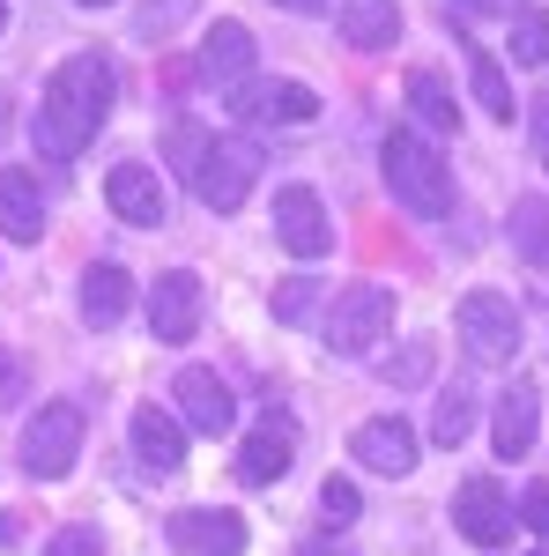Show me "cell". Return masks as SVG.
Wrapping results in <instances>:
<instances>
[{
    "label": "cell",
    "instance_id": "6da1fadb",
    "mask_svg": "<svg viewBox=\"0 0 549 556\" xmlns=\"http://www.w3.org/2000/svg\"><path fill=\"white\" fill-rule=\"evenodd\" d=\"M112 104H120V75H112V60H97V52H75V60H60L52 67V83H45V104H38V156L52 164H75L97 127L112 119Z\"/></svg>",
    "mask_w": 549,
    "mask_h": 556
},
{
    "label": "cell",
    "instance_id": "7a4b0ae2",
    "mask_svg": "<svg viewBox=\"0 0 549 556\" xmlns=\"http://www.w3.org/2000/svg\"><path fill=\"white\" fill-rule=\"evenodd\" d=\"M379 172H386V186H394V201L409 215H453V164L431 149V134H416V127H394L379 141Z\"/></svg>",
    "mask_w": 549,
    "mask_h": 556
},
{
    "label": "cell",
    "instance_id": "3957f363",
    "mask_svg": "<svg viewBox=\"0 0 549 556\" xmlns=\"http://www.w3.org/2000/svg\"><path fill=\"white\" fill-rule=\"evenodd\" d=\"M260 178V149L246 141V134H209L201 141V156H194V201L215 215L246 208V193H253Z\"/></svg>",
    "mask_w": 549,
    "mask_h": 556
},
{
    "label": "cell",
    "instance_id": "277c9868",
    "mask_svg": "<svg viewBox=\"0 0 549 556\" xmlns=\"http://www.w3.org/2000/svg\"><path fill=\"white\" fill-rule=\"evenodd\" d=\"M386 334H394V290L386 282H349L335 298V312H327V349L341 364H364Z\"/></svg>",
    "mask_w": 549,
    "mask_h": 556
},
{
    "label": "cell",
    "instance_id": "5b68a950",
    "mask_svg": "<svg viewBox=\"0 0 549 556\" xmlns=\"http://www.w3.org/2000/svg\"><path fill=\"white\" fill-rule=\"evenodd\" d=\"M83 408L75 401H45L38 416L23 424V468H30V482H60V475H75V460H83Z\"/></svg>",
    "mask_w": 549,
    "mask_h": 556
},
{
    "label": "cell",
    "instance_id": "8992f818",
    "mask_svg": "<svg viewBox=\"0 0 549 556\" xmlns=\"http://www.w3.org/2000/svg\"><path fill=\"white\" fill-rule=\"evenodd\" d=\"M453 334H461V349L475 364H512L520 356V312L498 290H467L461 312H453Z\"/></svg>",
    "mask_w": 549,
    "mask_h": 556
},
{
    "label": "cell",
    "instance_id": "52a82bcc",
    "mask_svg": "<svg viewBox=\"0 0 549 556\" xmlns=\"http://www.w3.org/2000/svg\"><path fill=\"white\" fill-rule=\"evenodd\" d=\"M201 275L194 267H164L157 282H149V334L157 342H194L201 334Z\"/></svg>",
    "mask_w": 549,
    "mask_h": 556
},
{
    "label": "cell",
    "instance_id": "ba28073f",
    "mask_svg": "<svg viewBox=\"0 0 549 556\" xmlns=\"http://www.w3.org/2000/svg\"><path fill=\"white\" fill-rule=\"evenodd\" d=\"M275 238H283V253H297V260H327L335 253L327 201H320L312 186H283V193H275Z\"/></svg>",
    "mask_w": 549,
    "mask_h": 556
},
{
    "label": "cell",
    "instance_id": "9c48e42d",
    "mask_svg": "<svg viewBox=\"0 0 549 556\" xmlns=\"http://www.w3.org/2000/svg\"><path fill=\"white\" fill-rule=\"evenodd\" d=\"M171 401H178V424L201 430V438H223V430L238 424V393L215 379L209 364H186V371L171 379Z\"/></svg>",
    "mask_w": 549,
    "mask_h": 556
},
{
    "label": "cell",
    "instance_id": "30bf717a",
    "mask_svg": "<svg viewBox=\"0 0 549 556\" xmlns=\"http://www.w3.org/2000/svg\"><path fill=\"white\" fill-rule=\"evenodd\" d=\"M453 527H461L475 549H498L512 534V505H506V482L498 475H467L453 490Z\"/></svg>",
    "mask_w": 549,
    "mask_h": 556
},
{
    "label": "cell",
    "instance_id": "8fae6325",
    "mask_svg": "<svg viewBox=\"0 0 549 556\" xmlns=\"http://www.w3.org/2000/svg\"><path fill=\"white\" fill-rule=\"evenodd\" d=\"M230 112L260 119V127H304V119H320V89L312 83H238Z\"/></svg>",
    "mask_w": 549,
    "mask_h": 556
},
{
    "label": "cell",
    "instance_id": "7c38bea8",
    "mask_svg": "<svg viewBox=\"0 0 549 556\" xmlns=\"http://www.w3.org/2000/svg\"><path fill=\"white\" fill-rule=\"evenodd\" d=\"M164 534H171V549H186V556H238L246 549V519L223 513V505H186V513L164 519Z\"/></svg>",
    "mask_w": 549,
    "mask_h": 556
},
{
    "label": "cell",
    "instance_id": "4fadbf2b",
    "mask_svg": "<svg viewBox=\"0 0 549 556\" xmlns=\"http://www.w3.org/2000/svg\"><path fill=\"white\" fill-rule=\"evenodd\" d=\"M104 201H112V215L120 223H134V230H157L164 223V178L149 172V164H112V178H104Z\"/></svg>",
    "mask_w": 549,
    "mask_h": 556
},
{
    "label": "cell",
    "instance_id": "5bb4252c",
    "mask_svg": "<svg viewBox=\"0 0 549 556\" xmlns=\"http://www.w3.org/2000/svg\"><path fill=\"white\" fill-rule=\"evenodd\" d=\"M349 453H357L372 475H394V482H401V475L416 468V430L401 424V416H372V424H357Z\"/></svg>",
    "mask_w": 549,
    "mask_h": 556
},
{
    "label": "cell",
    "instance_id": "9a60e30c",
    "mask_svg": "<svg viewBox=\"0 0 549 556\" xmlns=\"http://www.w3.org/2000/svg\"><path fill=\"white\" fill-rule=\"evenodd\" d=\"M297 460V424L290 416H267V424L246 438V453H238V482H253V490H267V482H283Z\"/></svg>",
    "mask_w": 549,
    "mask_h": 556
},
{
    "label": "cell",
    "instance_id": "2e32d148",
    "mask_svg": "<svg viewBox=\"0 0 549 556\" xmlns=\"http://www.w3.org/2000/svg\"><path fill=\"white\" fill-rule=\"evenodd\" d=\"M201 75H209L215 89H238V83H253V30L246 23H209V38H201V60H194Z\"/></svg>",
    "mask_w": 549,
    "mask_h": 556
},
{
    "label": "cell",
    "instance_id": "e0dca14e",
    "mask_svg": "<svg viewBox=\"0 0 549 556\" xmlns=\"http://www.w3.org/2000/svg\"><path fill=\"white\" fill-rule=\"evenodd\" d=\"M134 453H141V468L149 475H171V468H186V424L171 416V408H134Z\"/></svg>",
    "mask_w": 549,
    "mask_h": 556
},
{
    "label": "cell",
    "instance_id": "ac0fdd59",
    "mask_svg": "<svg viewBox=\"0 0 549 556\" xmlns=\"http://www.w3.org/2000/svg\"><path fill=\"white\" fill-rule=\"evenodd\" d=\"M0 230H8L15 245H38V238H45L38 178H30V172H15V164H0Z\"/></svg>",
    "mask_w": 549,
    "mask_h": 556
},
{
    "label": "cell",
    "instance_id": "d6986e66",
    "mask_svg": "<svg viewBox=\"0 0 549 556\" xmlns=\"http://www.w3.org/2000/svg\"><path fill=\"white\" fill-rule=\"evenodd\" d=\"M535 424H542V393H535V386H506V393H498V424H490L498 453H506V460H527V453H535Z\"/></svg>",
    "mask_w": 549,
    "mask_h": 556
},
{
    "label": "cell",
    "instance_id": "ffe728a7",
    "mask_svg": "<svg viewBox=\"0 0 549 556\" xmlns=\"http://www.w3.org/2000/svg\"><path fill=\"white\" fill-rule=\"evenodd\" d=\"M335 23H341V45H357V52H386L401 38V8L394 0H341Z\"/></svg>",
    "mask_w": 549,
    "mask_h": 556
},
{
    "label": "cell",
    "instance_id": "44dd1931",
    "mask_svg": "<svg viewBox=\"0 0 549 556\" xmlns=\"http://www.w3.org/2000/svg\"><path fill=\"white\" fill-rule=\"evenodd\" d=\"M127 298H134V282H127V267H120V260H97V267L83 275V319L97 327V334L127 319Z\"/></svg>",
    "mask_w": 549,
    "mask_h": 556
},
{
    "label": "cell",
    "instance_id": "7402d4cb",
    "mask_svg": "<svg viewBox=\"0 0 549 556\" xmlns=\"http://www.w3.org/2000/svg\"><path fill=\"white\" fill-rule=\"evenodd\" d=\"M409 112H416V127H431V134H453V127H461L453 83H446L438 67H409Z\"/></svg>",
    "mask_w": 549,
    "mask_h": 556
},
{
    "label": "cell",
    "instance_id": "603a6c76",
    "mask_svg": "<svg viewBox=\"0 0 549 556\" xmlns=\"http://www.w3.org/2000/svg\"><path fill=\"white\" fill-rule=\"evenodd\" d=\"M467 89H475V104H483L490 119H512V112H520V97H512V83H506V67H498L490 45H467Z\"/></svg>",
    "mask_w": 549,
    "mask_h": 556
},
{
    "label": "cell",
    "instance_id": "cb8c5ba5",
    "mask_svg": "<svg viewBox=\"0 0 549 556\" xmlns=\"http://www.w3.org/2000/svg\"><path fill=\"white\" fill-rule=\"evenodd\" d=\"M512 253L527 260V267H549V201L542 193L512 201Z\"/></svg>",
    "mask_w": 549,
    "mask_h": 556
},
{
    "label": "cell",
    "instance_id": "d4e9b609",
    "mask_svg": "<svg viewBox=\"0 0 549 556\" xmlns=\"http://www.w3.org/2000/svg\"><path fill=\"white\" fill-rule=\"evenodd\" d=\"M512 60L520 67H549V8H512Z\"/></svg>",
    "mask_w": 549,
    "mask_h": 556
},
{
    "label": "cell",
    "instance_id": "484cf974",
    "mask_svg": "<svg viewBox=\"0 0 549 556\" xmlns=\"http://www.w3.org/2000/svg\"><path fill=\"white\" fill-rule=\"evenodd\" d=\"M467 430H475V393H467V386H446L438 408H431V438H438V445H461Z\"/></svg>",
    "mask_w": 549,
    "mask_h": 556
},
{
    "label": "cell",
    "instance_id": "4316f807",
    "mask_svg": "<svg viewBox=\"0 0 549 556\" xmlns=\"http://www.w3.org/2000/svg\"><path fill=\"white\" fill-rule=\"evenodd\" d=\"M431 364H438V349L409 342L401 356H386V386H423V379H431Z\"/></svg>",
    "mask_w": 549,
    "mask_h": 556
},
{
    "label": "cell",
    "instance_id": "83f0119b",
    "mask_svg": "<svg viewBox=\"0 0 549 556\" xmlns=\"http://www.w3.org/2000/svg\"><path fill=\"white\" fill-rule=\"evenodd\" d=\"M312 304H320V282H283L275 290V319L297 327V319H312Z\"/></svg>",
    "mask_w": 549,
    "mask_h": 556
},
{
    "label": "cell",
    "instance_id": "f1b7e54d",
    "mask_svg": "<svg viewBox=\"0 0 549 556\" xmlns=\"http://www.w3.org/2000/svg\"><path fill=\"white\" fill-rule=\"evenodd\" d=\"M320 513H327V527H349V519H357V482L327 475V490H320Z\"/></svg>",
    "mask_w": 549,
    "mask_h": 556
},
{
    "label": "cell",
    "instance_id": "f546056e",
    "mask_svg": "<svg viewBox=\"0 0 549 556\" xmlns=\"http://www.w3.org/2000/svg\"><path fill=\"white\" fill-rule=\"evenodd\" d=\"M186 15H194V0H149V8H141V38H164Z\"/></svg>",
    "mask_w": 549,
    "mask_h": 556
},
{
    "label": "cell",
    "instance_id": "4dcf8cb0",
    "mask_svg": "<svg viewBox=\"0 0 549 556\" xmlns=\"http://www.w3.org/2000/svg\"><path fill=\"white\" fill-rule=\"evenodd\" d=\"M45 556H104V542H97V527H60L45 542Z\"/></svg>",
    "mask_w": 549,
    "mask_h": 556
},
{
    "label": "cell",
    "instance_id": "1f68e13d",
    "mask_svg": "<svg viewBox=\"0 0 549 556\" xmlns=\"http://www.w3.org/2000/svg\"><path fill=\"white\" fill-rule=\"evenodd\" d=\"M520 519H527V534L549 542V482H527V497H520Z\"/></svg>",
    "mask_w": 549,
    "mask_h": 556
},
{
    "label": "cell",
    "instance_id": "d6a6232c",
    "mask_svg": "<svg viewBox=\"0 0 549 556\" xmlns=\"http://www.w3.org/2000/svg\"><path fill=\"white\" fill-rule=\"evenodd\" d=\"M275 8H290V15H327V0H275Z\"/></svg>",
    "mask_w": 549,
    "mask_h": 556
},
{
    "label": "cell",
    "instance_id": "836d02e7",
    "mask_svg": "<svg viewBox=\"0 0 549 556\" xmlns=\"http://www.w3.org/2000/svg\"><path fill=\"white\" fill-rule=\"evenodd\" d=\"M467 15H483V8H498V15H512V0H461Z\"/></svg>",
    "mask_w": 549,
    "mask_h": 556
},
{
    "label": "cell",
    "instance_id": "e575fe53",
    "mask_svg": "<svg viewBox=\"0 0 549 556\" xmlns=\"http://www.w3.org/2000/svg\"><path fill=\"white\" fill-rule=\"evenodd\" d=\"M297 556H349V549H335V542H304Z\"/></svg>",
    "mask_w": 549,
    "mask_h": 556
},
{
    "label": "cell",
    "instance_id": "d590c367",
    "mask_svg": "<svg viewBox=\"0 0 549 556\" xmlns=\"http://www.w3.org/2000/svg\"><path fill=\"white\" fill-rule=\"evenodd\" d=\"M8 519H15V513H0V542H15V527H8Z\"/></svg>",
    "mask_w": 549,
    "mask_h": 556
},
{
    "label": "cell",
    "instance_id": "8d00e7d4",
    "mask_svg": "<svg viewBox=\"0 0 549 556\" xmlns=\"http://www.w3.org/2000/svg\"><path fill=\"white\" fill-rule=\"evenodd\" d=\"M542 164H549V119H542Z\"/></svg>",
    "mask_w": 549,
    "mask_h": 556
},
{
    "label": "cell",
    "instance_id": "74e56055",
    "mask_svg": "<svg viewBox=\"0 0 549 556\" xmlns=\"http://www.w3.org/2000/svg\"><path fill=\"white\" fill-rule=\"evenodd\" d=\"M83 8H112V0H83Z\"/></svg>",
    "mask_w": 549,
    "mask_h": 556
},
{
    "label": "cell",
    "instance_id": "f35d334b",
    "mask_svg": "<svg viewBox=\"0 0 549 556\" xmlns=\"http://www.w3.org/2000/svg\"><path fill=\"white\" fill-rule=\"evenodd\" d=\"M0 30H8V8H0Z\"/></svg>",
    "mask_w": 549,
    "mask_h": 556
}]
</instances>
